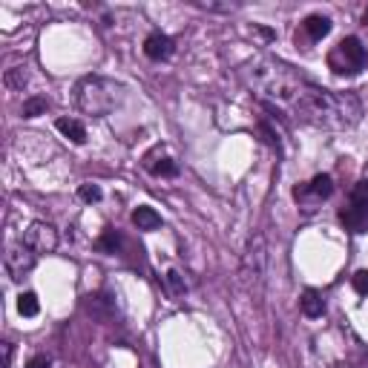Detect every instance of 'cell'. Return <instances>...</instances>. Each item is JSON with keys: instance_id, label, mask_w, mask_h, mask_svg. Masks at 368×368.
I'll return each mask as SVG.
<instances>
[{"instance_id": "7", "label": "cell", "mask_w": 368, "mask_h": 368, "mask_svg": "<svg viewBox=\"0 0 368 368\" xmlns=\"http://www.w3.org/2000/svg\"><path fill=\"white\" fill-rule=\"evenodd\" d=\"M35 262H38V253H35L26 242H15V245L6 248L4 265H6V270H9L12 280H23V276L35 268Z\"/></svg>"}, {"instance_id": "14", "label": "cell", "mask_w": 368, "mask_h": 368, "mask_svg": "<svg viewBox=\"0 0 368 368\" xmlns=\"http://www.w3.org/2000/svg\"><path fill=\"white\" fill-rule=\"evenodd\" d=\"M132 224H135L138 230H159V227H161V216H159L153 207L142 205V207L132 210Z\"/></svg>"}, {"instance_id": "8", "label": "cell", "mask_w": 368, "mask_h": 368, "mask_svg": "<svg viewBox=\"0 0 368 368\" xmlns=\"http://www.w3.org/2000/svg\"><path fill=\"white\" fill-rule=\"evenodd\" d=\"M23 242L40 256V253H52L58 248V230L50 222H32L23 234Z\"/></svg>"}, {"instance_id": "22", "label": "cell", "mask_w": 368, "mask_h": 368, "mask_svg": "<svg viewBox=\"0 0 368 368\" xmlns=\"http://www.w3.org/2000/svg\"><path fill=\"white\" fill-rule=\"evenodd\" d=\"M196 6H202L207 12H234L236 9V4H210V0H199Z\"/></svg>"}, {"instance_id": "12", "label": "cell", "mask_w": 368, "mask_h": 368, "mask_svg": "<svg viewBox=\"0 0 368 368\" xmlns=\"http://www.w3.org/2000/svg\"><path fill=\"white\" fill-rule=\"evenodd\" d=\"M58 132L64 135V138H69L72 144H86V130H84V124L81 121H75V118H58Z\"/></svg>"}, {"instance_id": "25", "label": "cell", "mask_w": 368, "mask_h": 368, "mask_svg": "<svg viewBox=\"0 0 368 368\" xmlns=\"http://www.w3.org/2000/svg\"><path fill=\"white\" fill-rule=\"evenodd\" d=\"M362 21H365V26H368V12H365V18H362Z\"/></svg>"}, {"instance_id": "6", "label": "cell", "mask_w": 368, "mask_h": 368, "mask_svg": "<svg viewBox=\"0 0 368 368\" xmlns=\"http://www.w3.org/2000/svg\"><path fill=\"white\" fill-rule=\"evenodd\" d=\"M331 193H334V178H331L328 173H319V176H314L308 184H302V188L294 190V199H297V205H299L305 213H311V210H316L319 202L331 199Z\"/></svg>"}, {"instance_id": "3", "label": "cell", "mask_w": 368, "mask_h": 368, "mask_svg": "<svg viewBox=\"0 0 368 368\" xmlns=\"http://www.w3.org/2000/svg\"><path fill=\"white\" fill-rule=\"evenodd\" d=\"M121 101H124V86L110 81V78H101V75H89L75 86L78 110L84 115H92V118L110 115Z\"/></svg>"}, {"instance_id": "17", "label": "cell", "mask_w": 368, "mask_h": 368, "mask_svg": "<svg viewBox=\"0 0 368 368\" xmlns=\"http://www.w3.org/2000/svg\"><path fill=\"white\" fill-rule=\"evenodd\" d=\"M96 248L104 251V253H115V251L121 248V234H118V230H113V227H107L104 236L96 242Z\"/></svg>"}, {"instance_id": "13", "label": "cell", "mask_w": 368, "mask_h": 368, "mask_svg": "<svg viewBox=\"0 0 368 368\" xmlns=\"http://www.w3.org/2000/svg\"><path fill=\"white\" fill-rule=\"evenodd\" d=\"M299 308H302V314H305L308 319H316V316L326 314V299H322L319 291H305V294L299 297Z\"/></svg>"}, {"instance_id": "2", "label": "cell", "mask_w": 368, "mask_h": 368, "mask_svg": "<svg viewBox=\"0 0 368 368\" xmlns=\"http://www.w3.org/2000/svg\"><path fill=\"white\" fill-rule=\"evenodd\" d=\"M248 78L256 86L259 96L276 101V104H285L294 110V104L299 101V96L305 92V86L311 81H305L294 67H288L280 58H259L248 67Z\"/></svg>"}, {"instance_id": "5", "label": "cell", "mask_w": 368, "mask_h": 368, "mask_svg": "<svg viewBox=\"0 0 368 368\" xmlns=\"http://www.w3.org/2000/svg\"><path fill=\"white\" fill-rule=\"evenodd\" d=\"M340 222L351 234H365L368 230V181H357L348 196V205L340 210Z\"/></svg>"}, {"instance_id": "18", "label": "cell", "mask_w": 368, "mask_h": 368, "mask_svg": "<svg viewBox=\"0 0 368 368\" xmlns=\"http://www.w3.org/2000/svg\"><path fill=\"white\" fill-rule=\"evenodd\" d=\"M18 311H21V316H38V311H40L38 297H35L32 291L21 294V297H18Z\"/></svg>"}, {"instance_id": "1", "label": "cell", "mask_w": 368, "mask_h": 368, "mask_svg": "<svg viewBox=\"0 0 368 368\" xmlns=\"http://www.w3.org/2000/svg\"><path fill=\"white\" fill-rule=\"evenodd\" d=\"M294 115L305 124H314V127L345 130V127L360 121L362 107L351 92H331V89H322L316 84H308L305 92L299 96V101L294 104Z\"/></svg>"}, {"instance_id": "20", "label": "cell", "mask_w": 368, "mask_h": 368, "mask_svg": "<svg viewBox=\"0 0 368 368\" xmlns=\"http://www.w3.org/2000/svg\"><path fill=\"white\" fill-rule=\"evenodd\" d=\"M164 280H167V288H170L173 297H181V294H184V280H181L178 270H167Z\"/></svg>"}, {"instance_id": "11", "label": "cell", "mask_w": 368, "mask_h": 368, "mask_svg": "<svg viewBox=\"0 0 368 368\" xmlns=\"http://www.w3.org/2000/svg\"><path fill=\"white\" fill-rule=\"evenodd\" d=\"M144 167H147L153 176H161V178L178 176V164L164 156V147H156L153 153H147V156H144Z\"/></svg>"}, {"instance_id": "10", "label": "cell", "mask_w": 368, "mask_h": 368, "mask_svg": "<svg viewBox=\"0 0 368 368\" xmlns=\"http://www.w3.org/2000/svg\"><path fill=\"white\" fill-rule=\"evenodd\" d=\"M173 52H176V40H173L170 35L153 32V35L144 40V55H147L150 61H167Z\"/></svg>"}, {"instance_id": "4", "label": "cell", "mask_w": 368, "mask_h": 368, "mask_svg": "<svg viewBox=\"0 0 368 368\" xmlns=\"http://www.w3.org/2000/svg\"><path fill=\"white\" fill-rule=\"evenodd\" d=\"M365 61H368V52H365V46L360 43V38H343L331 50V55H328V67L340 78L357 75L365 67Z\"/></svg>"}, {"instance_id": "16", "label": "cell", "mask_w": 368, "mask_h": 368, "mask_svg": "<svg viewBox=\"0 0 368 368\" xmlns=\"http://www.w3.org/2000/svg\"><path fill=\"white\" fill-rule=\"evenodd\" d=\"M50 110V101H46L43 96H32V98H26L23 101V107H21V115L23 118H38L40 113H46Z\"/></svg>"}, {"instance_id": "15", "label": "cell", "mask_w": 368, "mask_h": 368, "mask_svg": "<svg viewBox=\"0 0 368 368\" xmlns=\"http://www.w3.org/2000/svg\"><path fill=\"white\" fill-rule=\"evenodd\" d=\"M305 32H308V38L316 43V40H322V38H328V32H331V21L328 18H322V15H311V18H305Z\"/></svg>"}, {"instance_id": "19", "label": "cell", "mask_w": 368, "mask_h": 368, "mask_svg": "<svg viewBox=\"0 0 368 368\" xmlns=\"http://www.w3.org/2000/svg\"><path fill=\"white\" fill-rule=\"evenodd\" d=\"M78 196H81V202L96 205V202H101V188H96V184H81V188H78Z\"/></svg>"}, {"instance_id": "23", "label": "cell", "mask_w": 368, "mask_h": 368, "mask_svg": "<svg viewBox=\"0 0 368 368\" xmlns=\"http://www.w3.org/2000/svg\"><path fill=\"white\" fill-rule=\"evenodd\" d=\"M52 365V360L50 357H46V354H38V357H32L29 360V365L26 368H50Z\"/></svg>"}, {"instance_id": "24", "label": "cell", "mask_w": 368, "mask_h": 368, "mask_svg": "<svg viewBox=\"0 0 368 368\" xmlns=\"http://www.w3.org/2000/svg\"><path fill=\"white\" fill-rule=\"evenodd\" d=\"M4 368H12V343H4Z\"/></svg>"}, {"instance_id": "21", "label": "cell", "mask_w": 368, "mask_h": 368, "mask_svg": "<svg viewBox=\"0 0 368 368\" xmlns=\"http://www.w3.org/2000/svg\"><path fill=\"white\" fill-rule=\"evenodd\" d=\"M354 291L362 294V297H368V270H357L354 273Z\"/></svg>"}, {"instance_id": "9", "label": "cell", "mask_w": 368, "mask_h": 368, "mask_svg": "<svg viewBox=\"0 0 368 368\" xmlns=\"http://www.w3.org/2000/svg\"><path fill=\"white\" fill-rule=\"evenodd\" d=\"M265 236L262 234H253L248 239V248H245V259H242V273L248 276L251 282H259L262 273H265Z\"/></svg>"}]
</instances>
